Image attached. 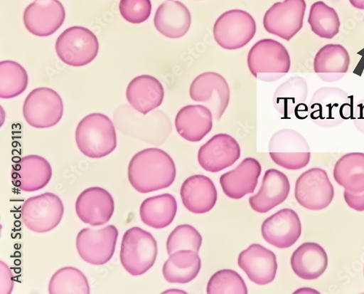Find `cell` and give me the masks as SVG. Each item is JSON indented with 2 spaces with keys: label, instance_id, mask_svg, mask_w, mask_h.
<instances>
[{
  "label": "cell",
  "instance_id": "cell-25",
  "mask_svg": "<svg viewBox=\"0 0 364 294\" xmlns=\"http://www.w3.org/2000/svg\"><path fill=\"white\" fill-rule=\"evenodd\" d=\"M188 9L176 0H166L158 9L154 18L157 31L164 36L178 39L185 36L191 26Z\"/></svg>",
  "mask_w": 364,
  "mask_h": 294
},
{
  "label": "cell",
  "instance_id": "cell-29",
  "mask_svg": "<svg viewBox=\"0 0 364 294\" xmlns=\"http://www.w3.org/2000/svg\"><path fill=\"white\" fill-rule=\"evenodd\" d=\"M200 269L201 259L198 252L181 250L170 255L164 263L163 273L168 283L185 284L196 279Z\"/></svg>",
  "mask_w": 364,
  "mask_h": 294
},
{
  "label": "cell",
  "instance_id": "cell-11",
  "mask_svg": "<svg viewBox=\"0 0 364 294\" xmlns=\"http://www.w3.org/2000/svg\"><path fill=\"white\" fill-rule=\"evenodd\" d=\"M307 5L305 0H284L277 3L265 13V31L287 41H291L301 29Z\"/></svg>",
  "mask_w": 364,
  "mask_h": 294
},
{
  "label": "cell",
  "instance_id": "cell-40",
  "mask_svg": "<svg viewBox=\"0 0 364 294\" xmlns=\"http://www.w3.org/2000/svg\"><path fill=\"white\" fill-rule=\"evenodd\" d=\"M351 120L356 130L364 134V99L353 106Z\"/></svg>",
  "mask_w": 364,
  "mask_h": 294
},
{
  "label": "cell",
  "instance_id": "cell-17",
  "mask_svg": "<svg viewBox=\"0 0 364 294\" xmlns=\"http://www.w3.org/2000/svg\"><path fill=\"white\" fill-rule=\"evenodd\" d=\"M75 211L79 219L92 226L109 221L114 211V201L111 194L101 187H90L77 197Z\"/></svg>",
  "mask_w": 364,
  "mask_h": 294
},
{
  "label": "cell",
  "instance_id": "cell-32",
  "mask_svg": "<svg viewBox=\"0 0 364 294\" xmlns=\"http://www.w3.org/2000/svg\"><path fill=\"white\" fill-rule=\"evenodd\" d=\"M336 182L353 194L364 191V154L349 153L341 157L333 169Z\"/></svg>",
  "mask_w": 364,
  "mask_h": 294
},
{
  "label": "cell",
  "instance_id": "cell-33",
  "mask_svg": "<svg viewBox=\"0 0 364 294\" xmlns=\"http://www.w3.org/2000/svg\"><path fill=\"white\" fill-rule=\"evenodd\" d=\"M309 23L318 37L332 39L340 32L341 20L337 11L325 3L318 1L311 8Z\"/></svg>",
  "mask_w": 364,
  "mask_h": 294
},
{
  "label": "cell",
  "instance_id": "cell-5",
  "mask_svg": "<svg viewBox=\"0 0 364 294\" xmlns=\"http://www.w3.org/2000/svg\"><path fill=\"white\" fill-rule=\"evenodd\" d=\"M158 244L151 233L133 227L124 235L120 249V262L133 276L142 275L154 266Z\"/></svg>",
  "mask_w": 364,
  "mask_h": 294
},
{
  "label": "cell",
  "instance_id": "cell-36",
  "mask_svg": "<svg viewBox=\"0 0 364 294\" xmlns=\"http://www.w3.org/2000/svg\"><path fill=\"white\" fill-rule=\"evenodd\" d=\"M208 294H247V285L242 277L232 270H223L210 278Z\"/></svg>",
  "mask_w": 364,
  "mask_h": 294
},
{
  "label": "cell",
  "instance_id": "cell-16",
  "mask_svg": "<svg viewBox=\"0 0 364 294\" xmlns=\"http://www.w3.org/2000/svg\"><path fill=\"white\" fill-rule=\"evenodd\" d=\"M240 157L236 140L227 134H218L200 147L198 159L205 170L218 172L233 165Z\"/></svg>",
  "mask_w": 364,
  "mask_h": 294
},
{
  "label": "cell",
  "instance_id": "cell-1",
  "mask_svg": "<svg viewBox=\"0 0 364 294\" xmlns=\"http://www.w3.org/2000/svg\"><path fill=\"white\" fill-rule=\"evenodd\" d=\"M176 166L172 158L159 149H147L131 160L128 177L131 185L141 194L170 187L176 179Z\"/></svg>",
  "mask_w": 364,
  "mask_h": 294
},
{
  "label": "cell",
  "instance_id": "cell-15",
  "mask_svg": "<svg viewBox=\"0 0 364 294\" xmlns=\"http://www.w3.org/2000/svg\"><path fill=\"white\" fill-rule=\"evenodd\" d=\"M65 18V9L58 0H35L25 9L23 23L30 33L48 37L63 25Z\"/></svg>",
  "mask_w": 364,
  "mask_h": 294
},
{
  "label": "cell",
  "instance_id": "cell-13",
  "mask_svg": "<svg viewBox=\"0 0 364 294\" xmlns=\"http://www.w3.org/2000/svg\"><path fill=\"white\" fill-rule=\"evenodd\" d=\"M118 230L113 225L102 229H82L77 234L76 246L81 258L93 266H103L113 257Z\"/></svg>",
  "mask_w": 364,
  "mask_h": 294
},
{
  "label": "cell",
  "instance_id": "cell-4",
  "mask_svg": "<svg viewBox=\"0 0 364 294\" xmlns=\"http://www.w3.org/2000/svg\"><path fill=\"white\" fill-rule=\"evenodd\" d=\"M247 63L255 78L264 82H275L289 72L291 58L283 44L275 40L263 39L251 48Z\"/></svg>",
  "mask_w": 364,
  "mask_h": 294
},
{
  "label": "cell",
  "instance_id": "cell-6",
  "mask_svg": "<svg viewBox=\"0 0 364 294\" xmlns=\"http://www.w3.org/2000/svg\"><path fill=\"white\" fill-rule=\"evenodd\" d=\"M99 48L97 36L83 26L66 29L55 43V51L60 60L73 67L85 66L94 61Z\"/></svg>",
  "mask_w": 364,
  "mask_h": 294
},
{
  "label": "cell",
  "instance_id": "cell-9",
  "mask_svg": "<svg viewBox=\"0 0 364 294\" xmlns=\"http://www.w3.org/2000/svg\"><path fill=\"white\" fill-rule=\"evenodd\" d=\"M63 113L62 98L55 91L46 87L30 93L23 107L26 123L36 129L54 127L62 120Z\"/></svg>",
  "mask_w": 364,
  "mask_h": 294
},
{
  "label": "cell",
  "instance_id": "cell-2",
  "mask_svg": "<svg viewBox=\"0 0 364 294\" xmlns=\"http://www.w3.org/2000/svg\"><path fill=\"white\" fill-rule=\"evenodd\" d=\"M79 150L91 159H101L112 153L117 147L114 126L107 115L92 113L84 117L75 132Z\"/></svg>",
  "mask_w": 364,
  "mask_h": 294
},
{
  "label": "cell",
  "instance_id": "cell-26",
  "mask_svg": "<svg viewBox=\"0 0 364 294\" xmlns=\"http://www.w3.org/2000/svg\"><path fill=\"white\" fill-rule=\"evenodd\" d=\"M164 95V88L161 83L157 78L147 75L134 78L127 90L129 104L144 115L160 107Z\"/></svg>",
  "mask_w": 364,
  "mask_h": 294
},
{
  "label": "cell",
  "instance_id": "cell-30",
  "mask_svg": "<svg viewBox=\"0 0 364 294\" xmlns=\"http://www.w3.org/2000/svg\"><path fill=\"white\" fill-rule=\"evenodd\" d=\"M309 95L306 79L293 76L282 83L273 96V104L281 114L289 116L304 107Z\"/></svg>",
  "mask_w": 364,
  "mask_h": 294
},
{
  "label": "cell",
  "instance_id": "cell-43",
  "mask_svg": "<svg viewBox=\"0 0 364 294\" xmlns=\"http://www.w3.org/2000/svg\"><path fill=\"white\" fill-rule=\"evenodd\" d=\"M363 273H364V270H363Z\"/></svg>",
  "mask_w": 364,
  "mask_h": 294
},
{
  "label": "cell",
  "instance_id": "cell-7",
  "mask_svg": "<svg viewBox=\"0 0 364 294\" xmlns=\"http://www.w3.org/2000/svg\"><path fill=\"white\" fill-rule=\"evenodd\" d=\"M64 204L57 195L47 192L26 199L21 209V219L29 230L43 233L54 229L64 216Z\"/></svg>",
  "mask_w": 364,
  "mask_h": 294
},
{
  "label": "cell",
  "instance_id": "cell-19",
  "mask_svg": "<svg viewBox=\"0 0 364 294\" xmlns=\"http://www.w3.org/2000/svg\"><path fill=\"white\" fill-rule=\"evenodd\" d=\"M238 266L253 283L264 285L275 280L278 263L272 251L259 244H252L242 251L237 260Z\"/></svg>",
  "mask_w": 364,
  "mask_h": 294
},
{
  "label": "cell",
  "instance_id": "cell-8",
  "mask_svg": "<svg viewBox=\"0 0 364 294\" xmlns=\"http://www.w3.org/2000/svg\"><path fill=\"white\" fill-rule=\"evenodd\" d=\"M269 156L277 164L290 170L306 167L311 160V149L306 139L293 130H282L271 137Z\"/></svg>",
  "mask_w": 364,
  "mask_h": 294
},
{
  "label": "cell",
  "instance_id": "cell-27",
  "mask_svg": "<svg viewBox=\"0 0 364 294\" xmlns=\"http://www.w3.org/2000/svg\"><path fill=\"white\" fill-rule=\"evenodd\" d=\"M350 63L348 51L340 44H328L322 47L314 58V71L326 83H336L348 73Z\"/></svg>",
  "mask_w": 364,
  "mask_h": 294
},
{
  "label": "cell",
  "instance_id": "cell-34",
  "mask_svg": "<svg viewBox=\"0 0 364 294\" xmlns=\"http://www.w3.org/2000/svg\"><path fill=\"white\" fill-rule=\"evenodd\" d=\"M48 291L50 294H89L90 289L81 271L67 267L55 273L50 280Z\"/></svg>",
  "mask_w": 364,
  "mask_h": 294
},
{
  "label": "cell",
  "instance_id": "cell-35",
  "mask_svg": "<svg viewBox=\"0 0 364 294\" xmlns=\"http://www.w3.org/2000/svg\"><path fill=\"white\" fill-rule=\"evenodd\" d=\"M28 85L25 69L14 61L0 63V98L12 99L21 95Z\"/></svg>",
  "mask_w": 364,
  "mask_h": 294
},
{
  "label": "cell",
  "instance_id": "cell-41",
  "mask_svg": "<svg viewBox=\"0 0 364 294\" xmlns=\"http://www.w3.org/2000/svg\"><path fill=\"white\" fill-rule=\"evenodd\" d=\"M344 198L349 207L356 211H364V191L353 194L345 191Z\"/></svg>",
  "mask_w": 364,
  "mask_h": 294
},
{
  "label": "cell",
  "instance_id": "cell-3",
  "mask_svg": "<svg viewBox=\"0 0 364 294\" xmlns=\"http://www.w3.org/2000/svg\"><path fill=\"white\" fill-rule=\"evenodd\" d=\"M353 98L341 88H320L309 103L311 119L321 127H336L351 119Z\"/></svg>",
  "mask_w": 364,
  "mask_h": 294
},
{
  "label": "cell",
  "instance_id": "cell-14",
  "mask_svg": "<svg viewBox=\"0 0 364 294\" xmlns=\"http://www.w3.org/2000/svg\"><path fill=\"white\" fill-rule=\"evenodd\" d=\"M190 96L193 101L205 104L215 119L220 121L230 103V86L220 74L207 72L194 79L190 87Z\"/></svg>",
  "mask_w": 364,
  "mask_h": 294
},
{
  "label": "cell",
  "instance_id": "cell-22",
  "mask_svg": "<svg viewBox=\"0 0 364 294\" xmlns=\"http://www.w3.org/2000/svg\"><path fill=\"white\" fill-rule=\"evenodd\" d=\"M261 173L260 163L254 158H247L235 169L223 174L220 184L228 197L240 199L254 193Z\"/></svg>",
  "mask_w": 364,
  "mask_h": 294
},
{
  "label": "cell",
  "instance_id": "cell-37",
  "mask_svg": "<svg viewBox=\"0 0 364 294\" xmlns=\"http://www.w3.org/2000/svg\"><path fill=\"white\" fill-rule=\"evenodd\" d=\"M200 233L193 226L188 224L179 225L170 233L166 243L168 254L181 250H191L199 252L202 246Z\"/></svg>",
  "mask_w": 364,
  "mask_h": 294
},
{
  "label": "cell",
  "instance_id": "cell-39",
  "mask_svg": "<svg viewBox=\"0 0 364 294\" xmlns=\"http://www.w3.org/2000/svg\"><path fill=\"white\" fill-rule=\"evenodd\" d=\"M1 266V290H0V293L9 294L12 292L14 288V278L12 273L9 269V268L6 266V264L1 261L0 263Z\"/></svg>",
  "mask_w": 364,
  "mask_h": 294
},
{
  "label": "cell",
  "instance_id": "cell-23",
  "mask_svg": "<svg viewBox=\"0 0 364 294\" xmlns=\"http://www.w3.org/2000/svg\"><path fill=\"white\" fill-rule=\"evenodd\" d=\"M180 194L185 207L196 214H203L214 209L218 191L210 179L202 174L193 175L182 184Z\"/></svg>",
  "mask_w": 364,
  "mask_h": 294
},
{
  "label": "cell",
  "instance_id": "cell-42",
  "mask_svg": "<svg viewBox=\"0 0 364 294\" xmlns=\"http://www.w3.org/2000/svg\"><path fill=\"white\" fill-rule=\"evenodd\" d=\"M350 3L354 8L364 10V0H350Z\"/></svg>",
  "mask_w": 364,
  "mask_h": 294
},
{
  "label": "cell",
  "instance_id": "cell-10",
  "mask_svg": "<svg viewBox=\"0 0 364 294\" xmlns=\"http://www.w3.org/2000/svg\"><path fill=\"white\" fill-rule=\"evenodd\" d=\"M257 24L248 12L231 10L216 21L213 33L216 42L227 50L246 46L255 36Z\"/></svg>",
  "mask_w": 364,
  "mask_h": 294
},
{
  "label": "cell",
  "instance_id": "cell-20",
  "mask_svg": "<svg viewBox=\"0 0 364 294\" xmlns=\"http://www.w3.org/2000/svg\"><path fill=\"white\" fill-rule=\"evenodd\" d=\"M11 176L16 187L26 192H33L49 184L52 178V168L45 158L28 155L14 166Z\"/></svg>",
  "mask_w": 364,
  "mask_h": 294
},
{
  "label": "cell",
  "instance_id": "cell-12",
  "mask_svg": "<svg viewBox=\"0 0 364 294\" xmlns=\"http://www.w3.org/2000/svg\"><path fill=\"white\" fill-rule=\"evenodd\" d=\"M335 196V189L326 172L312 168L302 173L296 182L295 198L302 207L310 211L327 208Z\"/></svg>",
  "mask_w": 364,
  "mask_h": 294
},
{
  "label": "cell",
  "instance_id": "cell-18",
  "mask_svg": "<svg viewBox=\"0 0 364 294\" xmlns=\"http://www.w3.org/2000/svg\"><path fill=\"white\" fill-rule=\"evenodd\" d=\"M264 241L279 248H288L299 239L301 225L296 213L284 209L267 219L262 226Z\"/></svg>",
  "mask_w": 364,
  "mask_h": 294
},
{
  "label": "cell",
  "instance_id": "cell-24",
  "mask_svg": "<svg viewBox=\"0 0 364 294\" xmlns=\"http://www.w3.org/2000/svg\"><path fill=\"white\" fill-rule=\"evenodd\" d=\"M213 114L206 106L191 105L177 113L175 126L179 135L190 142H200L213 128Z\"/></svg>",
  "mask_w": 364,
  "mask_h": 294
},
{
  "label": "cell",
  "instance_id": "cell-38",
  "mask_svg": "<svg viewBox=\"0 0 364 294\" xmlns=\"http://www.w3.org/2000/svg\"><path fill=\"white\" fill-rule=\"evenodd\" d=\"M121 16L127 21L139 24L146 21L151 13L150 0H120Z\"/></svg>",
  "mask_w": 364,
  "mask_h": 294
},
{
  "label": "cell",
  "instance_id": "cell-31",
  "mask_svg": "<svg viewBox=\"0 0 364 294\" xmlns=\"http://www.w3.org/2000/svg\"><path fill=\"white\" fill-rule=\"evenodd\" d=\"M177 202L173 196L164 194L146 199L141 204L142 222L154 229H161L169 226L176 215Z\"/></svg>",
  "mask_w": 364,
  "mask_h": 294
},
{
  "label": "cell",
  "instance_id": "cell-21",
  "mask_svg": "<svg viewBox=\"0 0 364 294\" xmlns=\"http://www.w3.org/2000/svg\"><path fill=\"white\" fill-rule=\"evenodd\" d=\"M287 176L279 170L266 171L258 193L250 198L252 209L259 214H265L282 204L290 192Z\"/></svg>",
  "mask_w": 364,
  "mask_h": 294
},
{
  "label": "cell",
  "instance_id": "cell-28",
  "mask_svg": "<svg viewBox=\"0 0 364 294\" xmlns=\"http://www.w3.org/2000/svg\"><path fill=\"white\" fill-rule=\"evenodd\" d=\"M328 262L325 250L315 243H303L291 258L293 271L299 278L306 280L320 278L327 269Z\"/></svg>",
  "mask_w": 364,
  "mask_h": 294
}]
</instances>
